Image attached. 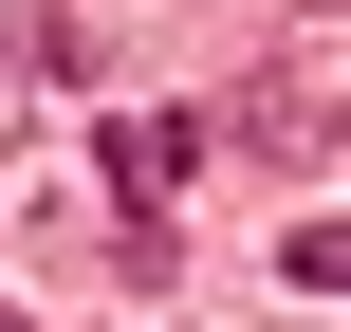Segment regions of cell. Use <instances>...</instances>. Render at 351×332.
<instances>
[{
    "label": "cell",
    "instance_id": "3957f363",
    "mask_svg": "<svg viewBox=\"0 0 351 332\" xmlns=\"http://www.w3.org/2000/svg\"><path fill=\"white\" fill-rule=\"evenodd\" d=\"M0 332H37V314H19V296H0Z\"/></svg>",
    "mask_w": 351,
    "mask_h": 332
},
{
    "label": "cell",
    "instance_id": "7a4b0ae2",
    "mask_svg": "<svg viewBox=\"0 0 351 332\" xmlns=\"http://www.w3.org/2000/svg\"><path fill=\"white\" fill-rule=\"evenodd\" d=\"M185 166H204V129H185V111H111V185H130V203H167Z\"/></svg>",
    "mask_w": 351,
    "mask_h": 332
},
{
    "label": "cell",
    "instance_id": "6da1fadb",
    "mask_svg": "<svg viewBox=\"0 0 351 332\" xmlns=\"http://www.w3.org/2000/svg\"><path fill=\"white\" fill-rule=\"evenodd\" d=\"M241 148L315 166V148H333V92H315V74H259V92H241Z\"/></svg>",
    "mask_w": 351,
    "mask_h": 332
}]
</instances>
